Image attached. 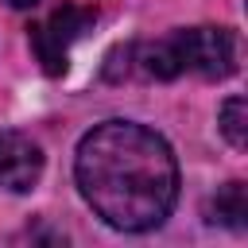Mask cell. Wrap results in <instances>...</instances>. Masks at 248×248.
I'll return each instance as SVG.
<instances>
[{
    "label": "cell",
    "mask_w": 248,
    "mask_h": 248,
    "mask_svg": "<svg viewBox=\"0 0 248 248\" xmlns=\"http://www.w3.org/2000/svg\"><path fill=\"white\" fill-rule=\"evenodd\" d=\"M74 178L89 209L120 232L163 225L178 198L170 143L136 120H105L89 128L74 155Z\"/></svg>",
    "instance_id": "6da1fadb"
},
{
    "label": "cell",
    "mask_w": 248,
    "mask_h": 248,
    "mask_svg": "<svg viewBox=\"0 0 248 248\" xmlns=\"http://www.w3.org/2000/svg\"><path fill=\"white\" fill-rule=\"evenodd\" d=\"M128 54L143 78L174 81L182 74H198L213 81L236 70V35L229 27H182L163 39L136 43Z\"/></svg>",
    "instance_id": "7a4b0ae2"
},
{
    "label": "cell",
    "mask_w": 248,
    "mask_h": 248,
    "mask_svg": "<svg viewBox=\"0 0 248 248\" xmlns=\"http://www.w3.org/2000/svg\"><path fill=\"white\" fill-rule=\"evenodd\" d=\"M97 23V8H85V4H62L54 8L46 19L31 23V50L39 58V66L58 78L66 66H70V46Z\"/></svg>",
    "instance_id": "3957f363"
},
{
    "label": "cell",
    "mask_w": 248,
    "mask_h": 248,
    "mask_svg": "<svg viewBox=\"0 0 248 248\" xmlns=\"http://www.w3.org/2000/svg\"><path fill=\"white\" fill-rule=\"evenodd\" d=\"M43 178V147L23 132H0V186L27 194Z\"/></svg>",
    "instance_id": "277c9868"
},
{
    "label": "cell",
    "mask_w": 248,
    "mask_h": 248,
    "mask_svg": "<svg viewBox=\"0 0 248 248\" xmlns=\"http://www.w3.org/2000/svg\"><path fill=\"white\" fill-rule=\"evenodd\" d=\"M209 221L229 225L236 232L248 225V190H244V182H229V186L217 190V198L209 202Z\"/></svg>",
    "instance_id": "5b68a950"
},
{
    "label": "cell",
    "mask_w": 248,
    "mask_h": 248,
    "mask_svg": "<svg viewBox=\"0 0 248 248\" xmlns=\"http://www.w3.org/2000/svg\"><path fill=\"white\" fill-rule=\"evenodd\" d=\"M221 132H225V140L236 147V151H244L248 147V101L244 97H229L225 105H221Z\"/></svg>",
    "instance_id": "8992f818"
},
{
    "label": "cell",
    "mask_w": 248,
    "mask_h": 248,
    "mask_svg": "<svg viewBox=\"0 0 248 248\" xmlns=\"http://www.w3.org/2000/svg\"><path fill=\"white\" fill-rule=\"evenodd\" d=\"M8 4H12V8H35L39 0H8Z\"/></svg>",
    "instance_id": "52a82bcc"
}]
</instances>
